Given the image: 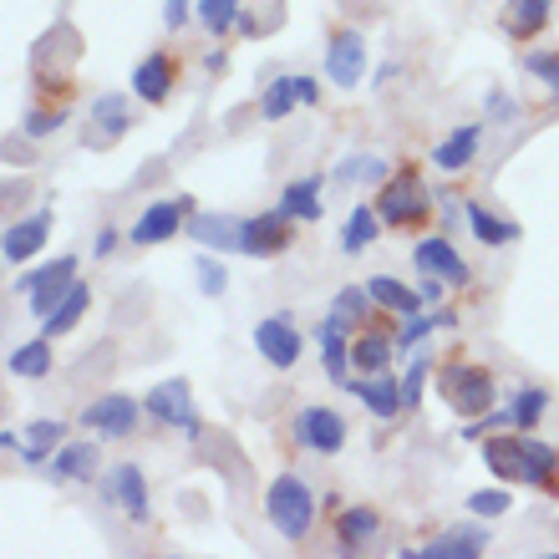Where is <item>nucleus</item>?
I'll use <instances>...</instances> for the list:
<instances>
[{"label":"nucleus","mask_w":559,"mask_h":559,"mask_svg":"<svg viewBox=\"0 0 559 559\" xmlns=\"http://www.w3.org/2000/svg\"><path fill=\"white\" fill-rule=\"evenodd\" d=\"M463 214H468V229L473 235H478V245H493V250H499V245H509V239H519V224H509V219H499V214H488L484 204H463Z\"/></svg>","instance_id":"obj_29"},{"label":"nucleus","mask_w":559,"mask_h":559,"mask_svg":"<svg viewBox=\"0 0 559 559\" xmlns=\"http://www.w3.org/2000/svg\"><path fill=\"white\" fill-rule=\"evenodd\" d=\"M484 545H488L484 530H448V534H438L432 545L417 549V555L423 559H473V555H484Z\"/></svg>","instance_id":"obj_25"},{"label":"nucleus","mask_w":559,"mask_h":559,"mask_svg":"<svg viewBox=\"0 0 559 559\" xmlns=\"http://www.w3.org/2000/svg\"><path fill=\"white\" fill-rule=\"evenodd\" d=\"M442 285H448V280H438V275H423V290H417V295H423V306H432V300H438V295H442Z\"/></svg>","instance_id":"obj_45"},{"label":"nucleus","mask_w":559,"mask_h":559,"mask_svg":"<svg viewBox=\"0 0 559 559\" xmlns=\"http://www.w3.org/2000/svg\"><path fill=\"white\" fill-rule=\"evenodd\" d=\"M295 107H300L295 76H275V82L265 87V97H260V118H265V122H280V118H290Z\"/></svg>","instance_id":"obj_32"},{"label":"nucleus","mask_w":559,"mask_h":559,"mask_svg":"<svg viewBox=\"0 0 559 559\" xmlns=\"http://www.w3.org/2000/svg\"><path fill=\"white\" fill-rule=\"evenodd\" d=\"M138 413H147V407H138V402L128 397V392H107V397L87 402L76 423L87 427V432H97V438L118 442V438H128V432L138 427Z\"/></svg>","instance_id":"obj_5"},{"label":"nucleus","mask_w":559,"mask_h":559,"mask_svg":"<svg viewBox=\"0 0 559 559\" xmlns=\"http://www.w3.org/2000/svg\"><path fill=\"white\" fill-rule=\"evenodd\" d=\"M549 5L555 0H503V36L514 41H530L549 26Z\"/></svg>","instance_id":"obj_22"},{"label":"nucleus","mask_w":559,"mask_h":559,"mask_svg":"<svg viewBox=\"0 0 559 559\" xmlns=\"http://www.w3.org/2000/svg\"><path fill=\"white\" fill-rule=\"evenodd\" d=\"M103 499L112 503V509H122L128 519H138V524L153 514V509H147V478L138 473V463H118V468H107Z\"/></svg>","instance_id":"obj_12"},{"label":"nucleus","mask_w":559,"mask_h":559,"mask_svg":"<svg viewBox=\"0 0 559 559\" xmlns=\"http://www.w3.org/2000/svg\"><path fill=\"white\" fill-rule=\"evenodd\" d=\"M423 382H427V356H423V361H413L407 382H402V402H407V407H417V397H423Z\"/></svg>","instance_id":"obj_44"},{"label":"nucleus","mask_w":559,"mask_h":559,"mask_svg":"<svg viewBox=\"0 0 559 559\" xmlns=\"http://www.w3.org/2000/svg\"><path fill=\"white\" fill-rule=\"evenodd\" d=\"M280 209H285L295 224L321 219V178H300V183H290V189L280 193Z\"/></svg>","instance_id":"obj_26"},{"label":"nucleus","mask_w":559,"mask_h":559,"mask_svg":"<svg viewBox=\"0 0 559 559\" xmlns=\"http://www.w3.org/2000/svg\"><path fill=\"white\" fill-rule=\"evenodd\" d=\"M57 128H67V107H57V112H31L26 118L31 138H46V133H57Z\"/></svg>","instance_id":"obj_42"},{"label":"nucleus","mask_w":559,"mask_h":559,"mask_svg":"<svg viewBox=\"0 0 559 559\" xmlns=\"http://www.w3.org/2000/svg\"><path fill=\"white\" fill-rule=\"evenodd\" d=\"M290 235H295V219L285 214V209L254 214V219H245V239H239V254H250V260H270V254L290 250Z\"/></svg>","instance_id":"obj_8"},{"label":"nucleus","mask_w":559,"mask_h":559,"mask_svg":"<svg viewBox=\"0 0 559 559\" xmlns=\"http://www.w3.org/2000/svg\"><path fill=\"white\" fill-rule=\"evenodd\" d=\"M377 214H382V224H392V229H417V224L432 219V199H427L423 178L413 174V168H402L397 178H386L382 199H377Z\"/></svg>","instance_id":"obj_2"},{"label":"nucleus","mask_w":559,"mask_h":559,"mask_svg":"<svg viewBox=\"0 0 559 559\" xmlns=\"http://www.w3.org/2000/svg\"><path fill=\"white\" fill-rule=\"evenodd\" d=\"M377 235H382V214L367 209V204L352 209V219H346V229H341V254H361Z\"/></svg>","instance_id":"obj_31"},{"label":"nucleus","mask_w":559,"mask_h":559,"mask_svg":"<svg viewBox=\"0 0 559 559\" xmlns=\"http://www.w3.org/2000/svg\"><path fill=\"white\" fill-rule=\"evenodd\" d=\"M61 442H67V423H51V417H36L26 423V438H21V457L26 463H51Z\"/></svg>","instance_id":"obj_24"},{"label":"nucleus","mask_w":559,"mask_h":559,"mask_svg":"<svg viewBox=\"0 0 559 559\" xmlns=\"http://www.w3.org/2000/svg\"><path fill=\"white\" fill-rule=\"evenodd\" d=\"M346 325H352V321H341L336 310H331V316L321 321V331H316V341H321V367H325V377H331L336 386L346 382V371L356 367L352 346H346Z\"/></svg>","instance_id":"obj_18"},{"label":"nucleus","mask_w":559,"mask_h":559,"mask_svg":"<svg viewBox=\"0 0 559 559\" xmlns=\"http://www.w3.org/2000/svg\"><path fill=\"white\" fill-rule=\"evenodd\" d=\"M524 72L539 76V82L555 92V103H559V57H549V51H534V57H524Z\"/></svg>","instance_id":"obj_40"},{"label":"nucleus","mask_w":559,"mask_h":559,"mask_svg":"<svg viewBox=\"0 0 559 559\" xmlns=\"http://www.w3.org/2000/svg\"><path fill=\"white\" fill-rule=\"evenodd\" d=\"M295 92H300V107L321 103V97H316V76H295Z\"/></svg>","instance_id":"obj_46"},{"label":"nucleus","mask_w":559,"mask_h":559,"mask_svg":"<svg viewBox=\"0 0 559 559\" xmlns=\"http://www.w3.org/2000/svg\"><path fill=\"white\" fill-rule=\"evenodd\" d=\"M448 321H453V316H413V321H407V331L397 336V346H423V341L432 336L438 325H448Z\"/></svg>","instance_id":"obj_41"},{"label":"nucleus","mask_w":559,"mask_h":559,"mask_svg":"<svg viewBox=\"0 0 559 559\" xmlns=\"http://www.w3.org/2000/svg\"><path fill=\"white\" fill-rule=\"evenodd\" d=\"M193 21H199L209 36H224V31L239 26V0H199V5H193Z\"/></svg>","instance_id":"obj_33"},{"label":"nucleus","mask_w":559,"mask_h":559,"mask_svg":"<svg viewBox=\"0 0 559 559\" xmlns=\"http://www.w3.org/2000/svg\"><path fill=\"white\" fill-rule=\"evenodd\" d=\"M97 463H103L97 442H61L51 453V478L57 484H87V478H97Z\"/></svg>","instance_id":"obj_20"},{"label":"nucleus","mask_w":559,"mask_h":559,"mask_svg":"<svg viewBox=\"0 0 559 559\" xmlns=\"http://www.w3.org/2000/svg\"><path fill=\"white\" fill-rule=\"evenodd\" d=\"M367 290H371V300H377V306H382V310H397V316H417V310H423V295L407 290V285H397L392 275L367 280Z\"/></svg>","instance_id":"obj_30"},{"label":"nucleus","mask_w":559,"mask_h":559,"mask_svg":"<svg viewBox=\"0 0 559 559\" xmlns=\"http://www.w3.org/2000/svg\"><path fill=\"white\" fill-rule=\"evenodd\" d=\"M377 534H382V514H377V509H367V503L336 509V545L346 549V555L367 549L371 539H377Z\"/></svg>","instance_id":"obj_21"},{"label":"nucleus","mask_w":559,"mask_h":559,"mask_svg":"<svg viewBox=\"0 0 559 559\" xmlns=\"http://www.w3.org/2000/svg\"><path fill=\"white\" fill-rule=\"evenodd\" d=\"M189 219H193L189 193H178V199H158V204H147L143 214H138V224L128 229V239H133L138 250H147V245H163V239H174L178 229H189Z\"/></svg>","instance_id":"obj_4"},{"label":"nucleus","mask_w":559,"mask_h":559,"mask_svg":"<svg viewBox=\"0 0 559 559\" xmlns=\"http://www.w3.org/2000/svg\"><path fill=\"white\" fill-rule=\"evenodd\" d=\"M254 352L265 356L275 371H290V367H300L306 341H300V331L290 325V316H270V321L254 325Z\"/></svg>","instance_id":"obj_10"},{"label":"nucleus","mask_w":559,"mask_h":559,"mask_svg":"<svg viewBox=\"0 0 559 559\" xmlns=\"http://www.w3.org/2000/svg\"><path fill=\"white\" fill-rule=\"evenodd\" d=\"M478 147H484V122H468V128H453V133L432 147V163H438L442 174H463L478 158Z\"/></svg>","instance_id":"obj_19"},{"label":"nucleus","mask_w":559,"mask_h":559,"mask_svg":"<svg viewBox=\"0 0 559 559\" xmlns=\"http://www.w3.org/2000/svg\"><path fill=\"white\" fill-rule=\"evenodd\" d=\"M174 82H178V61L168 57V51H147V57L133 67V92L143 97L147 107L168 103V92H174Z\"/></svg>","instance_id":"obj_14"},{"label":"nucleus","mask_w":559,"mask_h":559,"mask_svg":"<svg viewBox=\"0 0 559 559\" xmlns=\"http://www.w3.org/2000/svg\"><path fill=\"white\" fill-rule=\"evenodd\" d=\"M371 306H377V300H371V290H367V285H346V290L336 295V306H331V310H336L341 321L361 325V321H367V316H371Z\"/></svg>","instance_id":"obj_36"},{"label":"nucleus","mask_w":559,"mask_h":559,"mask_svg":"<svg viewBox=\"0 0 559 559\" xmlns=\"http://www.w3.org/2000/svg\"><path fill=\"white\" fill-rule=\"evenodd\" d=\"M545 407H549L545 386H524V392L514 397V427H519V432H534V427H539V417H545Z\"/></svg>","instance_id":"obj_35"},{"label":"nucleus","mask_w":559,"mask_h":559,"mask_svg":"<svg viewBox=\"0 0 559 559\" xmlns=\"http://www.w3.org/2000/svg\"><path fill=\"white\" fill-rule=\"evenodd\" d=\"M361 72H367V41H361V31H336L325 41V82L352 92L361 82Z\"/></svg>","instance_id":"obj_9"},{"label":"nucleus","mask_w":559,"mask_h":559,"mask_svg":"<svg viewBox=\"0 0 559 559\" xmlns=\"http://www.w3.org/2000/svg\"><path fill=\"white\" fill-rule=\"evenodd\" d=\"M193 5H199V0H168V5H163V26H168V31L189 26V21H193Z\"/></svg>","instance_id":"obj_43"},{"label":"nucleus","mask_w":559,"mask_h":559,"mask_svg":"<svg viewBox=\"0 0 559 559\" xmlns=\"http://www.w3.org/2000/svg\"><path fill=\"white\" fill-rule=\"evenodd\" d=\"M352 361H356V371H386V361H392V336L367 331V336L352 346Z\"/></svg>","instance_id":"obj_34"},{"label":"nucleus","mask_w":559,"mask_h":559,"mask_svg":"<svg viewBox=\"0 0 559 559\" xmlns=\"http://www.w3.org/2000/svg\"><path fill=\"white\" fill-rule=\"evenodd\" d=\"M413 265L423 270V275L448 280V285H468V280H473L468 265L457 260V250L442 235H432V239H423V245H417V250H413Z\"/></svg>","instance_id":"obj_17"},{"label":"nucleus","mask_w":559,"mask_h":559,"mask_svg":"<svg viewBox=\"0 0 559 559\" xmlns=\"http://www.w3.org/2000/svg\"><path fill=\"white\" fill-rule=\"evenodd\" d=\"M514 509V493L509 488H478V493H468V514L478 519H499Z\"/></svg>","instance_id":"obj_37"},{"label":"nucleus","mask_w":559,"mask_h":559,"mask_svg":"<svg viewBox=\"0 0 559 559\" xmlns=\"http://www.w3.org/2000/svg\"><path fill=\"white\" fill-rule=\"evenodd\" d=\"M147 417L163 427H183V438H199V413H193V397H189V382H178V377H168V382H158L153 392H147Z\"/></svg>","instance_id":"obj_6"},{"label":"nucleus","mask_w":559,"mask_h":559,"mask_svg":"<svg viewBox=\"0 0 559 559\" xmlns=\"http://www.w3.org/2000/svg\"><path fill=\"white\" fill-rule=\"evenodd\" d=\"M128 122H133V112H128V97H118V92H103L92 103V133H97V143H118L128 133Z\"/></svg>","instance_id":"obj_23"},{"label":"nucleus","mask_w":559,"mask_h":559,"mask_svg":"<svg viewBox=\"0 0 559 559\" xmlns=\"http://www.w3.org/2000/svg\"><path fill=\"white\" fill-rule=\"evenodd\" d=\"M341 386H346L352 397L367 402L377 423H392V417L407 407V402H402V382H392L386 371H361V382H341Z\"/></svg>","instance_id":"obj_13"},{"label":"nucleus","mask_w":559,"mask_h":559,"mask_svg":"<svg viewBox=\"0 0 559 559\" xmlns=\"http://www.w3.org/2000/svg\"><path fill=\"white\" fill-rule=\"evenodd\" d=\"M87 300H92V290H87V285H82V280H76V285H72V290H67V295H61V306L57 310H51V316H46V336H51V341H57V336H67V331H72V325L76 321H82V316H87Z\"/></svg>","instance_id":"obj_28"},{"label":"nucleus","mask_w":559,"mask_h":559,"mask_svg":"<svg viewBox=\"0 0 559 559\" xmlns=\"http://www.w3.org/2000/svg\"><path fill=\"white\" fill-rule=\"evenodd\" d=\"M336 178H341V183H382L386 163L382 158H341L336 163Z\"/></svg>","instance_id":"obj_38"},{"label":"nucleus","mask_w":559,"mask_h":559,"mask_svg":"<svg viewBox=\"0 0 559 559\" xmlns=\"http://www.w3.org/2000/svg\"><path fill=\"white\" fill-rule=\"evenodd\" d=\"M193 270H199V290H204L209 300H219L224 285H229V270H224L214 254H199V260H193Z\"/></svg>","instance_id":"obj_39"},{"label":"nucleus","mask_w":559,"mask_h":559,"mask_svg":"<svg viewBox=\"0 0 559 559\" xmlns=\"http://www.w3.org/2000/svg\"><path fill=\"white\" fill-rule=\"evenodd\" d=\"M189 235L199 250H219V254H239V239H245V219L235 214H193Z\"/></svg>","instance_id":"obj_15"},{"label":"nucleus","mask_w":559,"mask_h":559,"mask_svg":"<svg viewBox=\"0 0 559 559\" xmlns=\"http://www.w3.org/2000/svg\"><path fill=\"white\" fill-rule=\"evenodd\" d=\"M295 442L310 448V453H341L346 448V417L331 413V407H300L295 417Z\"/></svg>","instance_id":"obj_11"},{"label":"nucleus","mask_w":559,"mask_h":559,"mask_svg":"<svg viewBox=\"0 0 559 559\" xmlns=\"http://www.w3.org/2000/svg\"><path fill=\"white\" fill-rule=\"evenodd\" d=\"M112 245H118V229H97V245H92V250H97V260H107V254H112Z\"/></svg>","instance_id":"obj_47"},{"label":"nucleus","mask_w":559,"mask_h":559,"mask_svg":"<svg viewBox=\"0 0 559 559\" xmlns=\"http://www.w3.org/2000/svg\"><path fill=\"white\" fill-rule=\"evenodd\" d=\"M442 397H448V407H453L457 417H484L488 407H493V377H488L484 367L453 361V367L442 371Z\"/></svg>","instance_id":"obj_3"},{"label":"nucleus","mask_w":559,"mask_h":559,"mask_svg":"<svg viewBox=\"0 0 559 559\" xmlns=\"http://www.w3.org/2000/svg\"><path fill=\"white\" fill-rule=\"evenodd\" d=\"M265 519L275 524L280 539H290V545H300L310 534V524H316V493H310V484L300 473H280L275 484L265 488Z\"/></svg>","instance_id":"obj_1"},{"label":"nucleus","mask_w":559,"mask_h":559,"mask_svg":"<svg viewBox=\"0 0 559 559\" xmlns=\"http://www.w3.org/2000/svg\"><path fill=\"white\" fill-rule=\"evenodd\" d=\"M46 235H51V214L36 209L31 219H15L11 229H5V245H0V250H5L11 265H26V260H36V254L46 250Z\"/></svg>","instance_id":"obj_16"},{"label":"nucleus","mask_w":559,"mask_h":559,"mask_svg":"<svg viewBox=\"0 0 559 559\" xmlns=\"http://www.w3.org/2000/svg\"><path fill=\"white\" fill-rule=\"evenodd\" d=\"M76 285V260L72 254H61L57 265H46L41 275H26L21 280V295H26V306H31V316H51V310L61 306V295Z\"/></svg>","instance_id":"obj_7"},{"label":"nucleus","mask_w":559,"mask_h":559,"mask_svg":"<svg viewBox=\"0 0 559 559\" xmlns=\"http://www.w3.org/2000/svg\"><path fill=\"white\" fill-rule=\"evenodd\" d=\"M11 377H26V382H41L46 371H51V336H36L26 341V346H15L11 352Z\"/></svg>","instance_id":"obj_27"}]
</instances>
